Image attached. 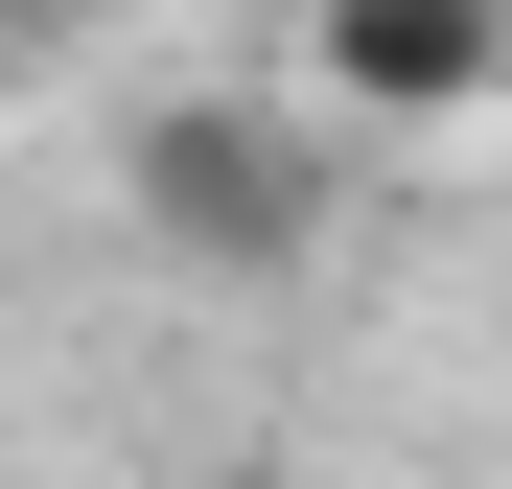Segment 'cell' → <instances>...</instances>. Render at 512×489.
Returning a JSON list of instances; mask_svg holds the SVG:
<instances>
[{
    "label": "cell",
    "mask_w": 512,
    "mask_h": 489,
    "mask_svg": "<svg viewBox=\"0 0 512 489\" xmlns=\"http://www.w3.org/2000/svg\"><path fill=\"white\" fill-rule=\"evenodd\" d=\"M512 94V0H326V117H466Z\"/></svg>",
    "instance_id": "2"
},
{
    "label": "cell",
    "mask_w": 512,
    "mask_h": 489,
    "mask_svg": "<svg viewBox=\"0 0 512 489\" xmlns=\"http://www.w3.org/2000/svg\"><path fill=\"white\" fill-rule=\"evenodd\" d=\"M117 187L163 257H210V280H303L326 257V117H256V94H163L117 140Z\"/></svg>",
    "instance_id": "1"
}]
</instances>
